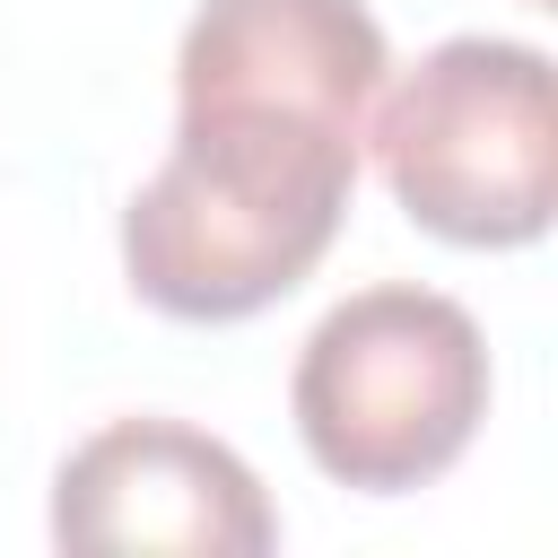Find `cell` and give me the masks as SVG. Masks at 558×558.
I'll use <instances>...</instances> for the list:
<instances>
[{
	"label": "cell",
	"instance_id": "6da1fadb",
	"mask_svg": "<svg viewBox=\"0 0 558 558\" xmlns=\"http://www.w3.org/2000/svg\"><path fill=\"white\" fill-rule=\"evenodd\" d=\"M357 113L305 96L174 87V148L122 209L140 305L174 323H244L314 279L357 192Z\"/></svg>",
	"mask_w": 558,
	"mask_h": 558
},
{
	"label": "cell",
	"instance_id": "7a4b0ae2",
	"mask_svg": "<svg viewBox=\"0 0 558 558\" xmlns=\"http://www.w3.org/2000/svg\"><path fill=\"white\" fill-rule=\"evenodd\" d=\"M288 410L323 480L357 497H410L471 453L488 418V340L445 288H357L305 331Z\"/></svg>",
	"mask_w": 558,
	"mask_h": 558
},
{
	"label": "cell",
	"instance_id": "3957f363",
	"mask_svg": "<svg viewBox=\"0 0 558 558\" xmlns=\"http://www.w3.org/2000/svg\"><path fill=\"white\" fill-rule=\"evenodd\" d=\"M375 166L392 201L462 244L514 253L549 235L558 209V87L549 52L514 35H453L436 44L375 122Z\"/></svg>",
	"mask_w": 558,
	"mask_h": 558
},
{
	"label": "cell",
	"instance_id": "277c9868",
	"mask_svg": "<svg viewBox=\"0 0 558 558\" xmlns=\"http://www.w3.org/2000/svg\"><path fill=\"white\" fill-rule=\"evenodd\" d=\"M61 549H183V558H262L279 514L253 462L183 418H113L52 471Z\"/></svg>",
	"mask_w": 558,
	"mask_h": 558
},
{
	"label": "cell",
	"instance_id": "5b68a950",
	"mask_svg": "<svg viewBox=\"0 0 558 558\" xmlns=\"http://www.w3.org/2000/svg\"><path fill=\"white\" fill-rule=\"evenodd\" d=\"M532 9H549V0H532Z\"/></svg>",
	"mask_w": 558,
	"mask_h": 558
}]
</instances>
